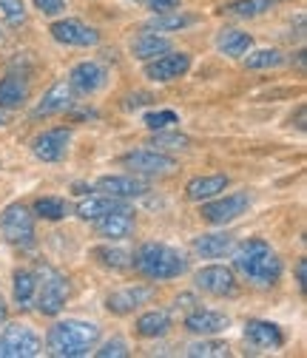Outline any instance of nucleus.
Returning a JSON list of instances; mask_svg holds the SVG:
<instances>
[{"mask_svg":"<svg viewBox=\"0 0 307 358\" xmlns=\"http://www.w3.org/2000/svg\"><path fill=\"white\" fill-rule=\"evenodd\" d=\"M0 17L6 20V26H23L26 23L23 0H0Z\"/></svg>","mask_w":307,"mask_h":358,"instance_id":"obj_35","label":"nucleus"},{"mask_svg":"<svg viewBox=\"0 0 307 358\" xmlns=\"http://www.w3.org/2000/svg\"><path fill=\"white\" fill-rule=\"evenodd\" d=\"M185 330L194 333V336L225 333L228 330V316H222V313H213V310H194V313H188V319H185Z\"/></svg>","mask_w":307,"mask_h":358,"instance_id":"obj_22","label":"nucleus"},{"mask_svg":"<svg viewBox=\"0 0 307 358\" xmlns=\"http://www.w3.org/2000/svg\"><path fill=\"white\" fill-rule=\"evenodd\" d=\"M245 341L256 350H279L285 347V333L279 324L273 322H265V319H250L245 322V330H242Z\"/></svg>","mask_w":307,"mask_h":358,"instance_id":"obj_15","label":"nucleus"},{"mask_svg":"<svg viewBox=\"0 0 307 358\" xmlns=\"http://www.w3.org/2000/svg\"><path fill=\"white\" fill-rule=\"evenodd\" d=\"M234 239L228 234H202L194 239V253L202 259H222L225 253H231Z\"/></svg>","mask_w":307,"mask_h":358,"instance_id":"obj_25","label":"nucleus"},{"mask_svg":"<svg viewBox=\"0 0 307 358\" xmlns=\"http://www.w3.org/2000/svg\"><path fill=\"white\" fill-rule=\"evenodd\" d=\"M143 3L151 9V12H171L180 6V0H143Z\"/></svg>","mask_w":307,"mask_h":358,"instance_id":"obj_39","label":"nucleus"},{"mask_svg":"<svg viewBox=\"0 0 307 358\" xmlns=\"http://www.w3.org/2000/svg\"><path fill=\"white\" fill-rule=\"evenodd\" d=\"M0 125H6V114L3 111H0Z\"/></svg>","mask_w":307,"mask_h":358,"instance_id":"obj_42","label":"nucleus"},{"mask_svg":"<svg viewBox=\"0 0 307 358\" xmlns=\"http://www.w3.org/2000/svg\"><path fill=\"white\" fill-rule=\"evenodd\" d=\"M6 316H9V307H6L3 296H0V324H3V322H6Z\"/></svg>","mask_w":307,"mask_h":358,"instance_id":"obj_41","label":"nucleus"},{"mask_svg":"<svg viewBox=\"0 0 307 358\" xmlns=\"http://www.w3.org/2000/svg\"><path fill=\"white\" fill-rule=\"evenodd\" d=\"M31 213H34L37 219H46V222H60V219H66L69 205H66V199H60V196H40V199L34 202Z\"/></svg>","mask_w":307,"mask_h":358,"instance_id":"obj_30","label":"nucleus"},{"mask_svg":"<svg viewBox=\"0 0 307 358\" xmlns=\"http://www.w3.org/2000/svg\"><path fill=\"white\" fill-rule=\"evenodd\" d=\"M231 185V176L225 173H210V176H194L191 182L185 185V196L191 202H208L213 196H219L225 188Z\"/></svg>","mask_w":307,"mask_h":358,"instance_id":"obj_19","label":"nucleus"},{"mask_svg":"<svg viewBox=\"0 0 307 358\" xmlns=\"http://www.w3.org/2000/svg\"><path fill=\"white\" fill-rule=\"evenodd\" d=\"M216 49H219V55L236 60L253 49V37L248 31H239V29H222L216 34Z\"/></svg>","mask_w":307,"mask_h":358,"instance_id":"obj_23","label":"nucleus"},{"mask_svg":"<svg viewBox=\"0 0 307 358\" xmlns=\"http://www.w3.org/2000/svg\"><path fill=\"white\" fill-rule=\"evenodd\" d=\"M199 213L210 225H231L242 213H248L250 208V196L248 194H228V196H213L208 202H199Z\"/></svg>","mask_w":307,"mask_h":358,"instance_id":"obj_7","label":"nucleus"},{"mask_svg":"<svg viewBox=\"0 0 307 358\" xmlns=\"http://www.w3.org/2000/svg\"><path fill=\"white\" fill-rule=\"evenodd\" d=\"M74 88L66 83V80H60V83H55L46 94H43V100L34 106V111H31V117H55V114H66V111H71L74 108Z\"/></svg>","mask_w":307,"mask_h":358,"instance_id":"obj_17","label":"nucleus"},{"mask_svg":"<svg viewBox=\"0 0 307 358\" xmlns=\"http://www.w3.org/2000/svg\"><path fill=\"white\" fill-rule=\"evenodd\" d=\"M69 301V279L55 271V267L43 264L37 271V290H34V307L40 316H57Z\"/></svg>","mask_w":307,"mask_h":358,"instance_id":"obj_4","label":"nucleus"},{"mask_svg":"<svg viewBox=\"0 0 307 358\" xmlns=\"http://www.w3.org/2000/svg\"><path fill=\"white\" fill-rule=\"evenodd\" d=\"M29 103V83L20 74H6L0 80V108H20Z\"/></svg>","mask_w":307,"mask_h":358,"instance_id":"obj_24","label":"nucleus"},{"mask_svg":"<svg viewBox=\"0 0 307 358\" xmlns=\"http://www.w3.org/2000/svg\"><path fill=\"white\" fill-rule=\"evenodd\" d=\"M171 330V313L168 310H148L137 319V333L143 338H162Z\"/></svg>","mask_w":307,"mask_h":358,"instance_id":"obj_26","label":"nucleus"},{"mask_svg":"<svg viewBox=\"0 0 307 358\" xmlns=\"http://www.w3.org/2000/svg\"><path fill=\"white\" fill-rule=\"evenodd\" d=\"M271 9H273V0H234V3L225 6V12L234 17H259Z\"/></svg>","mask_w":307,"mask_h":358,"instance_id":"obj_32","label":"nucleus"},{"mask_svg":"<svg viewBox=\"0 0 307 358\" xmlns=\"http://www.w3.org/2000/svg\"><path fill=\"white\" fill-rule=\"evenodd\" d=\"M191 55L188 52H165V55H159V57H154V60H148L145 63V69H143V74L151 80V83H173V80H180V77H185L188 71H191Z\"/></svg>","mask_w":307,"mask_h":358,"instance_id":"obj_8","label":"nucleus"},{"mask_svg":"<svg viewBox=\"0 0 307 358\" xmlns=\"http://www.w3.org/2000/svg\"><path fill=\"white\" fill-rule=\"evenodd\" d=\"M151 299H154V287H148V285L122 287V290H114L106 299V310L114 313V316H128V313H134L137 307L148 304Z\"/></svg>","mask_w":307,"mask_h":358,"instance_id":"obj_14","label":"nucleus"},{"mask_svg":"<svg viewBox=\"0 0 307 358\" xmlns=\"http://www.w3.org/2000/svg\"><path fill=\"white\" fill-rule=\"evenodd\" d=\"M151 145L157 148H165V151H180V148H188L191 145V137H185V134H177V131H154L151 137Z\"/></svg>","mask_w":307,"mask_h":358,"instance_id":"obj_34","label":"nucleus"},{"mask_svg":"<svg viewBox=\"0 0 307 358\" xmlns=\"http://www.w3.org/2000/svg\"><path fill=\"white\" fill-rule=\"evenodd\" d=\"M143 122L148 131H162V128H171L173 122H180V117H177V111H148L143 117Z\"/></svg>","mask_w":307,"mask_h":358,"instance_id":"obj_36","label":"nucleus"},{"mask_svg":"<svg viewBox=\"0 0 307 358\" xmlns=\"http://www.w3.org/2000/svg\"><path fill=\"white\" fill-rule=\"evenodd\" d=\"M234 250V267L253 285L259 287H273L282 279V259L265 239H245Z\"/></svg>","mask_w":307,"mask_h":358,"instance_id":"obj_1","label":"nucleus"},{"mask_svg":"<svg viewBox=\"0 0 307 358\" xmlns=\"http://www.w3.org/2000/svg\"><path fill=\"white\" fill-rule=\"evenodd\" d=\"M94 191L100 194H108V196H117V199H140L148 194V182L137 176H100Z\"/></svg>","mask_w":307,"mask_h":358,"instance_id":"obj_18","label":"nucleus"},{"mask_svg":"<svg viewBox=\"0 0 307 358\" xmlns=\"http://www.w3.org/2000/svg\"><path fill=\"white\" fill-rule=\"evenodd\" d=\"M69 85L77 94H97L108 85V71L94 60H83L69 71Z\"/></svg>","mask_w":307,"mask_h":358,"instance_id":"obj_13","label":"nucleus"},{"mask_svg":"<svg viewBox=\"0 0 307 358\" xmlns=\"http://www.w3.org/2000/svg\"><path fill=\"white\" fill-rule=\"evenodd\" d=\"M194 285L197 290L208 293V296H216V299H225V296H234L236 293V276L231 267L225 264H205L197 271L194 276Z\"/></svg>","mask_w":307,"mask_h":358,"instance_id":"obj_10","label":"nucleus"},{"mask_svg":"<svg viewBox=\"0 0 307 358\" xmlns=\"http://www.w3.org/2000/svg\"><path fill=\"white\" fill-rule=\"evenodd\" d=\"M69 143H71L69 128H49L31 140V154L40 162H60L69 154Z\"/></svg>","mask_w":307,"mask_h":358,"instance_id":"obj_12","label":"nucleus"},{"mask_svg":"<svg viewBox=\"0 0 307 358\" xmlns=\"http://www.w3.org/2000/svg\"><path fill=\"white\" fill-rule=\"evenodd\" d=\"M97 355H100V358H111V355H114V358H125V355H128V344H125L122 338H111V341H106V344L97 350Z\"/></svg>","mask_w":307,"mask_h":358,"instance_id":"obj_38","label":"nucleus"},{"mask_svg":"<svg viewBox=\"0 0 307 358\" xmlns=\"http://www.w3.org/2000/svg\"><path fill=\"white\" fill-rule=\"evenodd\" d=\"M131 267L151 282H168V279H180L188 271V259L159 242H145L137 248V253H131Z\"/></svg>","mask_w":307,"mask_h":358,"instance_id":"obj_3","label":"nucleus"},{"mask_svg":"<svg viewBox=\"0 0 307 358\" xmlns=\"http://www.w3.org/2000/svg\"><path fill=\"white\" fill-rule=\"evenodd\" d=\"M128 208L125 199H117V196H108V194H89L85 199H80V205L74 208V213L85 222H94L106 213H114V210H122Z\"/></svg>","mask_w":307,"mask_h":358,"instance_id":"obj_20","label":"nucleus"},{"mask_svg":"<svg viewBox=\"0 0 307 358\" xmlns=\"http://www.w3.org/2000/svg\"><path fill=\"white\" fill-rule=\"evenodd\" d=\"M94 259L103 267H108V271H125V267H131V250L125 248H111V245L94 248Z\"/></svg>","mask_w":307,"mask_h":358,"instance_id":"obj_31","label":"nucleus"},{"mask_svg":"<svg viewBox=\"0 0 307 358\" xmlns=\"http://www.w3.org/2000/svg\"><path fill=\"white\" fill-rule=\"evenodd\" d=\"M0 234H3V239L12 248H20V250L34 248V213L20 202L9 205L0 213Z\"/></svg>","mask_w":307,"mask_h":358,"instance_id":"obj_5","label":"nucleus"},{"mask_svg":"<svg viewBox=\"0 0 307 358\" xmlns=\"http://www.w3.org/2000/svg\"><path fill=\"white\" fill-rule=\"evenodd\" d=\"M34 290H37V273H31V271H15V285H12L15 304L29 307L34 301Z\"/></svg>","mask_w":307,"mask_h":358,"instance_id":"obj_29","label":"nucleus"},{"mask_svg":"<svg viewBox=\"0 0 307 358\" xmlns=\"http://www.w3.org/2000/svg\"><path fill=\"white\" fill-rule=\"evenodd\" d=\"M122 165L131 168V173H143V176H165L177 168L171 157H165L159 148L148 151V148H140V151H128L122 157Z\"/></svg>","mask_w":307,"mask_h":358,"instance_id":"obj_11","label":"nucleus"},{"mask_svg":"<svg viewBox=\"0 0 307 358\" xmlns=\"http://www.w3.org/2000/svg\"><path fill=\"white\" fill-rule=\"evenodd\" d=\"M194 23H197V15H185L180 9H171V12H154V17L148 20V29L151 31H183Z\"/></svg>","mask_w":307,"mask_h":358,"instance_id":"obj_27","label":"nucleus"},{"mask_svg":"<svg viewBox=\"0 0 307 358\" xmlns=\"http://www.w3.org/2000/svg\"><path fill=\"white\" fill-rule=\"evenodd\" d=\"M137 222H134V213L131 208H122V210H114V213H106L100 219H94V231L97 236L108 239V242H120V239H128L134 234Z\"/></svg>","mask_w":307,"mask_h":358,"instance_id":"obj_16","label":"nucleus"},{"mask_svg":"<svg viewBox=\"0 0 307 358\" xmlns=\"http://www.w3.org/2000/svg\"><path fill=\"white\" fill-rule=\"evenodd\" d=\"M285 63H287V57L279 49H256V52L245 55V69H250V71H268V69H279Z\"/></svg>","mask_w":307,"mask_h":358,"instance_id":"obj_28","label":"nucleus"},{"mask_svg":"<svg viewBox=\"0 0 307 358\" xmlns=\"http://www.w3.org/2000/svg\"><path fill=\"white\" fill-rule=\"evenodd\" d=\"M100 341V327L94 322L66 319L49 327L46 333V350L57 358H80L89 355Z\"/></svg>","mask_w":307,"mask_h":358,"instance_id":"obj_2","label":"nucleus"},{"mask_svg":"<svg viewBox=\"0 0 307 358\" xmlns=\"http://www.w3.org/2000/svg\"><path fill=\"white\" fill-rule=\"evenodd\" d=\"M185 352L191 358H225V355H231V347L225 341H216V338H202V341L191 344Z\"/></svg>","mask_w":307,"mask_h":358,"instance_id":"obj_33","label":"nucleus"},{"mask_svg":"<svg viewBox=\"0 0 307 358\" xmlns=\"http://www.w3.org/2000/svg\"><path fill=\"white\" fill-rule=\"evenodd\" d=\"M296 285H299L301 293L307 290V262H304V259L296 262Z\"/></svg>","mask_w":307,"mask_h":358,"instance_id":"obj_40","label":"nucleus"},{"mask_svg":"<svg viewBox=\"0 0 307 358\" xmlns=\"http://www.w3.org/2000/svg\"><path fill=\"white\" fill-rule=\"evenodd\" d=\"M52 37L60 43V46H77V49H92L100 43V31L83 20H74V17H63V20H55L49 26Z\"/></svg>","mask_w":307,"mask_h":358,"instance_id":"obj_9","label":"nucleus"},{"mask_svg":"<svg viewBox=\"0 0 307 358\" xmlns=\"http://www.w3.org/2000/svg\"><path fill=\"white\" fill-rule=\"evenodd\" d=\"M165 52H171V40L162 37L159 31L148 29V31H143V34H137L134 40H131V57H137L143 63H148V60H154Z\"/></svg>","mask_w":307,"mask_h":358,"instance_id":"obj_21","label":"nucleus"},{"mask_svg":"<svg viewBox=\"0 0 307 358\" xmlns=\"http://www.w3.org/2000/svg\"><path fill=\"white\" fill-rule=\"evenodd\" d=\"M34 9L40 15H46V17H57L66 12V0H31Z\"/></svg>","mask_w":307,"mask_h":358,"instance_id":"obj_37","label":"nucleus"},{"mask_svg":"<svg viewBox=\"0 0 307 358\" xmlns=\"http://www.w3.org/2000/svg\"><path fill=\"white\" fill-rule=\"evenodd\" d=\"M43 352V338L29 324H6L0 330V358H34Z\"/></svg>","mask_w":307,"mask_h":358,"instance_id":"obj_6","label":"nucleus"}]
</instances>
